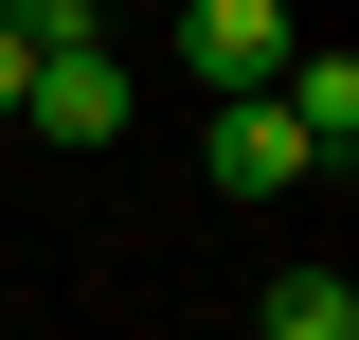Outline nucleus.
I'll return each mask as SVG.
<instances>
[{"mask_svg": "<svg viewBox=\"0 0 359 340\" xmlns=\"http://www.w3.org/2000/svg\"><path fill=\"white\" fill-rule=\"evenodd\" d=\"M198 162H216V197H306V143H287L269 90H233L216 126H198Z\"/></svg>", "mask_w": 359, "mask_h": 340, "instance_id": "nucleus-4", "label": "nucleus"}, {"mask_svg": "<svg viewBox=\"0 0 359 340\" xmlns=\"http://www.w3.org/2000/svg\"><path fill=\"white\" fill-rule=\"evenodd\" d=\"M269 108H287L306 179H341V162H359V54H341V36H323V54H287V72H269Z\"/></svg>", "mask_w": 359, "mask_h": 340, "instance_id": "nucleus-3", "label": "nucleus"}, {"mask_svg": "<svg viewBox=\"0 0 359 340\" xmlns=\"http://www.w3.org/2000/svg\"><path fill=\"white\" fill-rule=\"evenodd\" d=\"M144 18H180V0H144Z\"/></svg>", "mask_w": 359, "mask_h": 340, "instance_id": "nucleus-8", "label": "nucleus"}, {"mask_svg": "<svg viewBox=\"0 0 359 340\" xmlns=\"http://www.w3.org/2000/svg\"><path fill=\"white\" fill-rule=\"evenodd\" d=\"M126 108H144L126 54H36V90H18V126H36V143H126Z\"/></svg>", "mask_w": 359, "mask_h": 340, "instance_id": "nucleus-2", "label": "nucleus"}, {"mask_svg": "<svg viewBox=\"0 0 359 340\" xmlns=\"http://www.w3.org/2000/svg\"><path fill=\"white\" fill-rule=\"evenodd\" d=\"M0 54L36 72V54H108V0H0Z\"/></svg>", "mask_w": 359, "mask_h": 340, "instance_id": "nucleus-6", "label": "nucleus"}, {"mask_svg": "<svg viewBox=\"0 0 359 340\" xmlns=\"http://www.w3.org/2000/svg\"><path fill=\"white\" fill-rule=\"evenodd\" d=\"M287 54H306V18H287V0H180V90H269L287 72Z\"/></svg>", "mask_w": 359, "mask_h": 340, "instance_id": "nucleus-1", "label": "nucleus"}, {"mask_svg": "<svg viewBox=\"0 0 359 340\" xmlns=\"http://www.w3.org/2000/svg\"><path fill=\"white\" fill-rule=\"evenodd\" d=\"M18 90H36V72H18V54H0V126H18Z\"/></svg>", "mask_w": 359, "mask_h": 340, "instance_id": "nucleus-7", "label": "nucleus"}, {"mask_svg": "<svg viewBox=\"0 0 359 340\" xmlns=\"http://www.w3.org/2000/svg\"><path fill=\"white\" fill-rule=\"evenodd\" d=\"M252 340H359V287H341V269H269Z\"/></svg>", "mask_w": 359, "mask_h": 340, "instance_id": "nucleus-5", "label": "nucleus"}]
</instances>
